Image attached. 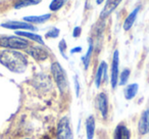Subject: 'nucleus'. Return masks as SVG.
<instances>
[{"label":"nucleus","instance_id":"a878e982","mask_svg":"<svg viewBox=\"0 0 149 139\" xmlns=\"http://www.w3.org/2000/svg\"><path fill=\"white\" fill-rule=\"evenodd\" d=\"M81 50H82V48L79 46V47L72 48V49L70 50V53H77V52H81Z\"/></svg>","mask_w":149,"mask_h":139},{"label":"nucleus","instance_id":"9d476101","mask_svg":"<svg viewBox=\"0 0 149 139\" xmlns=\"http://www.w3.org/2000/svg\"><path fill=\"white\" fill-rule=\"evenodd\" d=\"M97 106L102 117L105 119L108 114V100L105 93H99V95L97 96Z\"/></svg>","mask_w":149,"mask_h":139},{"label":"nucleus","instance_id":"cd10ccee","mask_svg":"<svg viewBox=\"0 0 149 139\" xmlns=\"http://www.w3.org/2000/svg\"><path fill=\"white\" fill-rule=\"evenodd\" d=\"M24 139H30V138H24Z\"/></svg>","mask_w":149,"mask_h":139},{"label":"nucleus","instance_id":"9b49d317","mask_svg":"<svg viewBox=\"0 0 149 139\" xmlns=\"http://www.w3.org/2000/svg\"><path fill=\"white\" fill-rule=\"evenodd\" d=\"M120 2H122V0H107L105 5H104L103 9H102L101 13H100V17H101L102 19L107 17L108 15L118 6V4H120Z\"/></svg>","mask_w":149,"mask_h":139},{"label":"nucleus","instance_id":"20e7f679","mask_svg":"<svg viewBox=\"0 0 149 139\" xmlns=\"http://www.w3.org/2000/svg\"><path fill=\"white\" fill-rule=\"evenodd\" d=\"M57 139H74L68 118L63 117L57 125Z\"/></svg>","mask_w":149,"mask_h":139},{"label":"nucleus","instance_id":"4468645a","mask_svg":"<svg viewBox=\"0 0 149 139\" xmlns=\"http://www.w3.org/2000/svg\"><path fill=\"white\" fill-rule=\"evenodd\" d=\"M51 17L50 13H46L43 15H32V17H24V22H27L29 24H43L47 22L48 20Z\"/></svg>","mask_w":149,"mask_h":139},{"label":"nucleus","instance_id":"f257e3e1","mask_svg":"<svg viewBox=\"0 0 149 139\" xmlns=\"http://www.w3.org/2000/svg\"><path fill=\"white\" fill-rule=\"evenodd\" d=\"M0 64L13 73L21 74L28 66L27 56L15 49L3 50L0 53Z\"/></svg>","mask_w":149,"mask_h":139},{"label":"nucleus","instance_id":"6e6552de","mask_svg":"<svg viewBox=\"0 0 149 139\" xmlns=\"http://www.w3.org/2000/svg\"><path fill=\"white\" fill-rule=\"evenodd\" d=\"M138 131L141 135L149 133V110H145L141 115L138 124Z\"/></svg>","mask_w":149,"mask_h":139},{"label":"nucleus","instance_id":"f8f14e48","mask_svg":"<svg viewBox=\"0 0 149 139\" xmlns=\"http://www.w3.org/2000/svg\"><path fill=\"white\" fill-rule=\"evenodd\" d=\"M131 132L126 125L118 124L113 133V139H130Z\"/></svg>","mask_w":149,"mask_h":139},{"label":"nucleus","instance_id":"bb28decb","mask_svg":"<svg viewBox=\"0 0 149 139\" xmlns=\"http://www.w3.org/2000/svg\"><path fill=\"white\" fill-rule=\"evenodd\" d=\"M104 0H97V1H96V2H97V4H101L102 2H103Z\"/></svg>","mask_w":149,"mask_h":139},{"label":"nucleus","instance_id":"393cba45","mask_svg":"<svg viewBox=\"0 0 149 139\" xmlns=\"http://www.w3.org/2000/svg\"><path fill=\"white\" fill-rule=\"evenodd\" d=\"M81 28L80 27H76L74 29V32H72V36H74V38H78L80 35H81Z\"/></svg>","mask_w":149,"mask_h":139},{"label":"nucleus","instance_id":"39448f33","mask_svg":"<svg viewBox=\"0 0 149 139\" xmlns=\"http://www.w3.org/2000/svg\"><path fill=\"white\" fill-rule=\"evenodd\" d=\"M118 64H120V55H118V50H116L113 52V57H112V64H111V74H110V84H111L112 89H116V86H118Z\"/></svg>","mask_w":149,"mask_h":139},{"label":"nucleus","instance_id":"1a4fd4ad","mask_svg":"<svg viewBox=\"0 0 149 139\" xmlns=\"http://www.w3.org/2000/svg\"><path fill=\"white\" fill-rule=\"evenodd\" d=\"M107 78V64H106L105 61H102L101 64H99L97 70V73H96L95 76V86L97 88L100 87L102 81L106 80Z\"/></svg>","mask_w":149,"mask_h":139},{"label":"nucleus","instance_id":"5701e85b","mask_svg":"<svg viewBox=\"0 0 149 139\" xmlns=\"http://www.w3.org/2000/svg\"><path fill=\"white\" fill-rule=\"evenodd\" d=\"M58 35H59V29L57 28H52L46 34V37L47 38H57Z\"/></svg>","mask_w":149,"mask_h":139},{"label":"nucleus","instance_id":"f3484780","mask_svg":"<svg viewBox=\"0 0 149 139\" xmlns=\"http://www.w3.org/2000/svg\"><path fill=\"white\" fill-rule=\"evenodd\" d=\"M137 92H138V84L136 83L130 84L125 89V97H126V99L131 100L136 96Z\"/></svg>","mask_w":149,"mask_h":139},{"label":"nucleus","instance_id":"aec40b11","mask_svg":"<svg viewBox=\"0 0 149 139\" xmlns=\"http://www.w3.org/2000/svg\"><path fill=\"white\" fill-rule=\"evenodd\" d=\"M68 0H52L49 4V9L51 11H57L65 4Z\"/></svg>","mask_w":149,"mask_h":139},{"label":"nucleus","instance_id":"412c9836","mask_svg":"<svg viewBox=\"0 0 149 139\" xmlns=\"http://www.w3.org/2000/svg\"><path fill=\"white\" fill-rule=\"evenodd\" d=\"M130 70L129 68H125L124 71L122 72V74H120V85H126L127 82H128L129 80V77H130Z\"/></svg>","mask_w":149,"mask_h":139},{"label":"nucleus","instance_id":"4be33fe9","mask_svg":"<svg viewBox=\"0 0 149 139\" xmlns=\"http://www.w3.org/2000/svg\"><path fill=\"white\" fill-rule=\"evenodd\" d=\"M66 47H68V46H66L65 40L61 39V40H60V42H59V44H58V49H59L60 53H61V55L63 56L64 58H68V56H66V54H65Z\"/></svg>","mask_w":149,"mask_h":139},{"label":"nucleus","instance_id":"dca6fc26","mask_svg":"<svg viewBox=\"0 0 149 139\" xmlns=\"http://www.w3.org/2000/svg\"><path fill=\"white\" fill-rule=\"evenodd\" d=\"M15 34H17V36H19V37L28 38V39L32 40V41H34V42H37V43H39V44H42V45L44 44V41H43V39H42V37L37 35V34L30 33V32H23V31H17Z\"/></svg>","mask_w":149,"mask_h":139},{"label":"nucleus","instance_id":"f03ea898","mask_svg":"<svg viewBox=\"0 0 149 139\" xmlns=\"http://www.w3.org/2000/svg\"><path fill=\"white\" fill-rule=\"evenodd\" d=\"M0 46L7 48V49H27L29 47V43L26 39L19 36H4L0 37Z\"/></svg>","mask_w":149,"mask_h":139},{"label":"nucleus","instance_id":"b1692460","mask_svg":"<svg viewBox=\"0 0 149 139\" xmlns=\"http://www.w3.org/2000/svg\"><path fill=\"white\" fill-rule=\"evenodd\" d=\"M74 84H76V94H77V96H79V94H80V83H79V79H78L77 76L74 77Z\"/></svg>","mask_w":149,"mask_h":139},{"label":"nucleus","instance_id":"2eb2a0df","mask_svg":"<svg viewBox=\"0 0 149 139\" xmlns=\"http://www.w3.org/2000/svg\"><path fill=\"white\" fill-rule=\"evenodd\" d=\"M94 133H95V119H94L93 116H90L86 120V134H87V139H93Z\"/></svg>","mask_w":149,"mask_h":139},{"label":"nucleus","instance_id":"0eeeda50","mask_svg":"<svg viewBox=\"0 0 149 139\" xmlns=\"http://www.w3.org/2000/svg\"><path fill=\"white\" fill-rule=\"evenodd\" d=\"M1 27L10 30H34V31L36 30V28L32 24H29L27 22H7V23L1 24Z\"/></svg>","mask_w":149,"mask_h":139},{"label":"nucleus","instance_id":"6ab92c4d","mask_svg":"<svg viewBox=\"0 0 149 139\" xmlns=\"http://www.w3.org/2000/svg\"><path fill=\"white\" fill-rule=\"evenodd\" d=\"M92 51H93V45H92V42L89 43V48L87 50V53L82 57V61L84 64V66L85 68H88L90 64V61H91V56H92Z\"/></svg>","mask_w":149,"mask_h":139},{"label":"nucleus","instance_id":"7ed1b4c3","mask_svg":"<svg viewBox=\"0 0 149 139\" xmlns=\"http://www.w3.org/2000/svg\"><path fill=\"white\" fill-rule=\"evenodd\" d=\"M51 74L55 83L57 84L59 91L61 93L65 92L68 89V78H66L65 72L60 66L59 62L55 61L51 64Z\"/></svg>","mask_w":149,"mask_h":139},{"label":"nucleus","instance_id":"ddd939ff","mask_svg":"<svg viewBox=\"0 0 149 139\" xmlns=\"http://www.w3.org/2000/svg\"><path fill=\"white\" fill-rule=\"evenodd\" d=\"M139 10H140V7L139 6L136 7V8H135L132 13H129V15L126 17V20H125V22H124V26H123L125 31H129V30L133 27V25H134L135 21H136V19H137Z\"/></svg>","mask_w":149,"mask_h":139},{"label":"nucleus","instance_id":"a211bd4d","mask_svg":"<svg viewBox=\"0 0 149 139\" xmlns=\"http://www.w3.org/2000/svg\"><path fill=\"white\" fill-rule=\"evenodd\" d=\"M41 1L42 0H19V1L15 2L13 7H15V9H21V8H24V7L31 6V5L39 4Z\"/></svg>","mask_w":149,"mask_h":139},{"label":"nucleus","instance_id":"423d86ee","mask_svg":"<svg viewBox=\"0 0 149 139\" xmlns=\"http://www.w3.org/2000/svg\"><path fill=\"white\" fill-rule=\"evenodd\" d=\"M26 52L33 58H35L36 60H39V61L47 59L48 56H49L47 50L44 47H41V46H30L26 49Z\"/></svg>","mask_w":149,"mask_h":139}]
</instances>
